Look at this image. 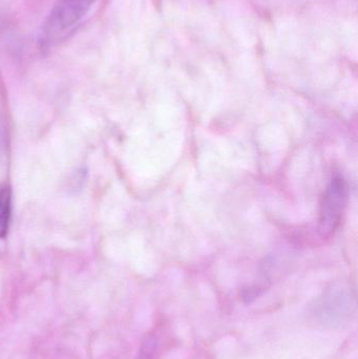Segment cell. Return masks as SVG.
Wrapping results in <instances>:
<instances>
[{
	"instance_id": "7a4b0ae2",
	"label": "cell",
	"mask_w": 358,
	"mask_h": 359,
	"mask_svg": "<svg viewBox=\"0 0 358 359\" xmlns=\"http://www.w3.org/2000/svg\"><path fill=\"white\" fill-rule=\"evenodd\" d=\"M347 200V186L340 176L334 177L324 196L321 211V232L323 236H328L336 229Z\"/></svg>"
},
{
	"instance_id": "3957f363",
	"label": "cell",
	"mask_w": 358,
	"mask_h": 359,
	"mask_svg": "<svg viewBox=\"0 0 358 359\" xmlns=\"http://www.w3.org/2000/svg\"><path fill=\"white\" fill-rule=\"evenodd\" d=\"M11 190L4 187L0 189V238L8 233L11 217Z\"/></svg>"
},
{
	"instance_id": "6da1fadb",
	"label": "cell",
	"mask_w": 358,
	"mask_h": 359,
	"mask_svg": "<svg viewBox=\"0 0 358 359\" xmlns=\"http://www.w3.org/2000/svg\"><path fill=\"white\" fill-rule=\"evenodd\" d=\"M95 0H59L46 25V38H55L76 25L90 10Z\"/></svg>"
}]
</instances>
